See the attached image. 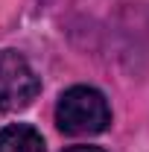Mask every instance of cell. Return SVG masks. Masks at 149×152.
Masks as SVG:
<instances>
[{"label": "cell", "instance_id": "obj_1", "mask_svg": "<svg viewBox=\"0 0 149 152\" xmlns=\"http://www.w3.org/2000/svg\"><path fill=\"white\" fill-rule=\"evenodd\" d=\"M111 123V108L96 88L73 85L58 96L56 126L64 134H99Z\"/></svg>", "mask_w": 149, "mask_h": 152}, {"label": "cell", "instance_id": "obj_2", "mask_svg": "<svg viewBox=\"0 0 149 152\" xmlns=\"http://www.w3.org/2000/svg\"><path fill=\"white\" fill-rule=\"evenodd\" d=\"M41 91V79L15 50H0V111L26 108Z\"/></svg>", "mask_w": 149, "mask_h": 152}, {"label": "cell", "instance_id": "obj_4", "mask_svg": "<svg viewBox=\"0 0 149 152\" xmlns=\"http://www.w3.org/2000/svg\"><path fill=\"white\" fill-rule=\"evenodd\" d=\"M64 152H105V149H99V146H70Z\"/></svg>", "mask_w": 149, "mask_h": 152}, {"label": "cell", "instance_id": "obj_3", "mask_svg": "<svg viewBox=\"0 0 149 152\" xmlns=\"http://www.w3.org/2000/svg\"><path fill=\"white\" fill-rule=\"evenodd\" d=\"M0 152H44V137L32 126H6L0 129Z\"/></svg>", "mask_w": 149, "mask_h": 152}]
</instances>
